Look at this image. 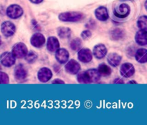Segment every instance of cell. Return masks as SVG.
Listing matches in <instances>:
<instances>
[{
  "label": "cell",
  "mask_w": 147,
  "mask_h": 125,
  "mask_svg": "<svg viewBox=\"0 0 147 125\" xmlns=\"http://www.w3.org/2000/svg\"><path fill=\"white\" fill-rule=\"evenodd\" d=\"M100 74H99L98 70L96 69H90L85 72L79 73L77 76V80L80 83H92L97 82L100 80Z\"/></svg>",
  "instance_id": "1"
},
{
  "label": "cell",
  "mask_w": 147,
  "mask_h": 125,
  "mask_svg": "<svg viewBox=\"0 0 147 125\" xmlns=\"http://www.w3.org/2000/svg\"><path fill=\"white\" fill-rule=\"evenodd\" d=\"M59 19L62 21H70L76 22L79 21L84 18V15L81 12L78 11H68V12L62 13L59 15Z\"/></svg>",
  "instance_id": "2"
},
{
  "label": "cell",
  "mask_w": 147,
  "mask_h": 125,
  "mask_svg": "<svg viewBox=\"0 0 147 125\" xmlns=\"http://www.w3.org/2000/svg\"><path fill=\"white\" fill-rule=\"evenodd\" d=\"M27 52H28V49H27V46L24 43L22 42H19L14 44L12 48V51H11L13 55L16 58L19 59L24 58Z\"/></svg>",
  "instance_id": "3"
},
{
  "label": "cell",
  "mask_w": 147,
  "mask_h": 125,
  "mask_svg": "<svg viewBox=\"0 0 147 125\" xmlns=\"http://www.w3.org/2000/svg\"><path fill=\"white\" fill-rule=\"evenodd\" d=\"M7 14L12 19L20 18L23 14V9L17 4H11L7 9Z\"/></svg>",
  "instance_id": "4"
},
{
  "label": "cell",
  "mask_w": 147,
  "mask_h": 125,
  "mask_svg": "<svg viewBox=\"0 0 147 125\" xmlns=\"http://www.w3.org/2000/svg\"><path fill=\"white\" fill-rule=\"evenodd\" d=\"M0 62L4 67H10L14 65L16 62V57L9 51H6L0 56Z\"/></svg>",
  "instance_id": "5"
},
{
  "label": "cell",
  "mask_w": 147,
  "mask_h": 125,
  "mask_svg": "<svg viewBox=\"0 0 147 125\" xmlns=\"http://www.w3.org/2000/svg\"><path fill=\"white\" fill-rule=\"evenodd\" d=\"M1 31L3 35L5 37H11L15 33L16 27L11 21H6L1 24Z\"/></svg>",
  "instance_id": "6"
},
{
  "label": "cell",
  "mask_w": 147,
  "mask_h": 125,
  "mask_svg": "<svg viewBox=\"0 0 147 125\" xmlns=\"http://www.w3.org/2000/svg\"><path fill=\"white\" fill-rule=\"evenodd\" d=\"M130 14V7L127 4H121L116 7L114 10V14L119 18H126Z\"/></svg>",
  "instance_id": "7"
},
{
  "label": "cell",
  "mask_w": 147,
  "mask_h": 125,
  "mask_svg": "<svg viewBox=\"0 0 147 125\" xmlns=\"http://www.w3.org/2000/svg\"><path fill=\"white\" fill-rule=\"evenodd\" d=\"M120 72L123 77L126 78H129L132 77L135 73V69L133 64L131 63H124L121 66Z\"/></svg>",
  "instance_id": "8"
},
{
  "label": "cell",
  "mask_w": 147,
  "mask_h": 125,
  "mask_svg": "<svg viewBox=\"0 0 147 125\" xmlns=\"http://www.w3.org/2000/svg\"><path fill=\"white\" fill-rule=\"evenodd\" d=\"M30 43L33 47L36 48H40L45 43V38L43 34L40 33H35L32 36L30 39Z\"/></svg>",
  "instance_id": "9"
},
{
  "label": "cell",
  "mask_w": 147,
  "mask_h": 125,
  "mask_svg": "<svg viewBox=\"0 0 147 125\" xmlns=\"http://www.w3.org/2000/svg\"><path fill=\"white\" fill-rule=\"evenodd\" d=\"M65 64V70L67 72L71 74H76L78 73L80 70V65L76 60L70 59V61H67Z\"/></svg>",
  "instance_id": "10"
},
{
  "label": "cell",
  "mask_w": 147,
  "mask_h": 125,
  "mask_svg": "<svg viewBox=\"0 0 147 125\" xmlns=\"http://www.w3.org/2000/svg\"><path fill=\"white\" fill-rule=\"evenodd\" d=\"M53 77L52 71L49 68L43 67L39 70L37 73V78L41 82H47Z\"/></svg>",
  "instance_id": "11"
},
{
  "label": "cell",
  "mask_w": 147,
  "mask_h": 125,
  "mask_svg": "<svg viewBox=\"0 0 147 125\" xmlns=\"http://www.w3.org/2000/svg\"><path fill=\"white\" fill-rule=\"evenodd\" d=\"M78 57L80 61L83 63H88L93 59V54L89 49H81L78 53Z\"/></svg>",
  "instance_id": "12"
},
{
  "label": "cell",
  "mask_w": 147,
  "mask_h": 125,
  "mask_svg": "<svg viewBox=\"0 0 147 125\" xmlns=\"http://www.w3.org/2000/svg\"><path fill=\"white\" fill-rule=\"evenodd\" d=\"M14 77L18 81H23L27 77V71L22 64H18L14 69Z\"/></svg>",
  "instance_id": "13"
},
{
  "label": "cell",
  "mask_w": 147,
  "mask_h": 125,
  "mask_svg": "<svg viewBox=\"0 0 147 125\" xmlns=\"http://www.w3.org/2000/svg\"><path fill=\"white\" fill-rule=\"evenodd\" d=\"M69 52L65 49H58L55 51V58L60 64H65L69 59Z\"/></svg>",
  "instance_id": "14"
},
{
  "label": "cell",
  "mask_w": 147,
  "mask_h": 125,
  "mask_svg": "<svg viewBox=\"0 0 147 125\" xmlns=\"http://www.w3.org/2000/svg\"><path fill=\"white\" fill-rule=\"evenodd\" d=\"M93 53V55L96 57V58L100 59H103L106 55V54H107V49H106V46L104 44H98L94 47Z\"/></svg>",
  "instance_id": "15"
},
{
  "label": "cell",
  "mask_w": 147,
  "mask_h": 125,
  "mask_svg": "<svg viewBox=\"0 0 147 125\" xmlns=\"http://www.w3.org/2000/svg\"><path fill=\"white\" fill-rule=\"evenodd\" d=\"M95 16L99 21H104L109 19V12L108 9L105 7H99L95 11Z\"/></svg>",
  "instance_id": "16"
},
{
  "label": "cell",
  "mask_w": 147,
  "mask_h": 125,
  "mask_svg": "<svg viewBox=\"0 0 147 125\" xmlns=\"http://www.w3.org/2000/svg\"><path fill=\"white\" fill-rule=\"evenodd\" d=\"M60 47L58 39L55 37H50L47 41V49L51 52H55Z\"/></svg>",
  "instance_id": "17"
},
{
  "label": "cell",
  "mask_w": 147,
  "mask_h": 125,
  "mask_svg": "<svg viewBox=\"0 0 147 125\" xmlns=\"http://www.w3.org/2000/svg\"><path fill=\"white\" fill-rule=\"evenodd\" d=\"M147 31L140 29L135 36L136 43L140 46H145L147 44Z\"/></svg>",
  "instance_id": "18"
},
{
  "label": "cell",
  "mask_w": 147,
  "mask_h": 125,
  "mask_svg": "<svg viewBox=\"0 0 147 125\" xmlns=\"http://www.w3.org/2000/svg\"><path fill=\"white\" fill-rule=\"evenodd\" d=\"M107 61L111 66L116 67L120 64L121 57L116 53H110L107 57Z\"/></svg>",
  "instance_id": "19"
},
{
  "label": "cell",
  "mask_w": 147,
  "mask_h": 125,
  "mask_svg": "<svg viewBox=\"0 0 147 125\" xmlns=\"http://www.w3.org/2000/svg\"><path fill=\"white\" fill-rule=\"evenodd\" d=\"M135 58L139 63H146L147 61V50L146 49H139L136 51Z\"/></svg>",
  "instance_id": "20"
},
{
  "label": "cell",
  "mask_w": 147,
  "mask_h": 125,
  "mask_svg": "<svg viewBox=\"0 0 147 125\" xmlns=\"http://www.w3.org/2000/svg\"><path fill=\"white\" fill-rule=\"evenodd\" d=\"M98 71L100 76H103V77H109L111 74V67L105 64H100L98 66Z\"/></svg>",
  "instance_id": "21"
},
{
  "label": "cell",
  "mask_w": 147,
  "mask_h": 125,
  "mask_svg": "<svg viewBox=\"0 0 147 125\" xmlns=\"http://www.w3.org/2000/svg\"><path fill=\"white\" fill-rule=\"evenodd\" d=\"M57 34H58L60 38H69L71 35V30H70V28H67V27H60L57 29Z\"/></svg>",
  "instance_id": "22"
},
{
  "label": "cell",
  "mask_w": 147,
  "mask_h": 125,
  "mask_svg": "<svg viewBox=\"0 0 147 125\" xmlns=\"http://www.w3.org/2000/svg\"><path fill=\"white\" fill-rule=\"evenodd\" d=\"M111 37L113 40H119L123 38L124 36V32L121 29H115L114 30L111 31L110 34Z\"/></svg>",
  "instance_id": "23"
},
{
  "label": "cell",
  "mask_w": 147,
  "mask_h": 125,
  "mask_svg": "<svg viewBox=\"0 0 147 125\" xmlns=\"http://www.w3.org/2000/svg\"><path fill=\"white\" fill-rule=\"evenodd\" d=\"M137 26L140 29H147V17L144 15L139 18L137 21Z\"/></svg>",
  "instance_id": "24"
},
{
  "label": "cell",
  "mask_w": 147,
  "mask_h": 125,
  "mask_svg": "<svg viewBox=\"0 0 147 125\" xmlns=\"http://www.w3.org/2000/svg\"><path fill=\"white\" fill-rule=\"evenodd\" d=\"M82 47V41L80 39L76 38L70 42V48L74 51H78Z\"/></svg>",
  "instance_id": "25"
},
{
  "label": "cell",
  "mask_w": 147,
  "mask_h": 125,
  "mask_svg": "<svg viewBox=\"0 0 147 125\" xmlns=\"http://www.w3.org/2000/svg\"><path fill=\"white\" fill-rule=\"evenodd\" d=\"M25 59L28 63H33L36 61L37 59V55L36 53L33 51H30L27 53L25 55Z\"/></svg>",
  "instance_id": "26"
},
{
  "label": "cell",
  "mask_w": 147,
  "mask_h": 125,
  "mask_svg": "<svg viewBox=\"0 0 147 125\" xmlns=\"http://www.w3.org/2000/svg\"><path fill=\"white\" fill-rule=\"evenodd\" d=\"M9 82L8 75L5 72H0V84H8Z\"/></svg>",
  "instance_id": "27"
},
{
  "label": "cell",
  "mask_w": 147,
  "mask_h": 125,
  "mask_svg": "<svg viewBox=\"0 0 147 125\" xmlns=\"http://www.w3.org/2000/svg\"><path fill=\"white\" fill-rule=\"evenodd\" d=\"M90 37H91V32L90 30H85L81 33V37L83 39H88Z\"/></svg>",
  "instance_id": "28"
},
{
  "label": "cell",
  "mask_w": 147,
  "mask_h": 125,
  "mask_svg": "<svg viewBox=\"0 0 147 125\" xmlns=\"http://www.w3.org/2000/svg\"><path fill=\"white\" fill-rule=\"evenodd\" d=\"M53 84H55V83H58V84H65V82H64L63 81V80H60V79H55V80H54L53 81Z\"/></svg>",
  "instance_id": "29"
},
{
  "label": "cell",
  "mask_w": 147,
  "mask_h": 125,
  "mask_svg": "<svg viewBox=\"0 0 147 125\" xmlns=\"http://www.w3.org/2000/svg\"><path fill=\"white\" fill-rule=\"evenodd\" d=\"M32 3H34V4H40L41 3L43 0H30Z\"/></svg>",
  "instance_id": "30"
},
{
  "label": "cell",
  "mask_w": 147,
  "mask_h": 125,
  "mask_svg": "<svg viewBox=\"0 0 147 125\" xmlns=\"http://www.w3.org/2000/svg\"><path fill=\"white\" fill-rule=\"evenodd\" d=\"M114 83H124L123 82V80H121V79H119V80H116L114 81Z\"/></svg>",
  "instance_id": "31"
},
{
  "label": "cell",
  "mask_w": 147,
  "mask_h": 125,
  "mask_svg": "<svg viewBox=\"0 0 147 125\" xmlns=\"http://www.w3.org/2000/svg\"><path fill=\"white\" fill-rule=\"evenodd\" d=\"M129 83H136V82H133V81H132V82H129Z\"/></svg>",
  "instance_id": "32"
},
{
  "label": "cell",
  "mask_w": 147,
  "mask_h": 125,
  "mask_svg": "<svg viewBox=\"0 0 147 125\" xmlns=\"http://www.w3.org/2000/svg\"><path fill=\"white\" fill-rule=\"evenodd\" d=\"M0 70H1V66H0Z\"/></svg>",
  "instance_id": "33"
}]
</instances>
